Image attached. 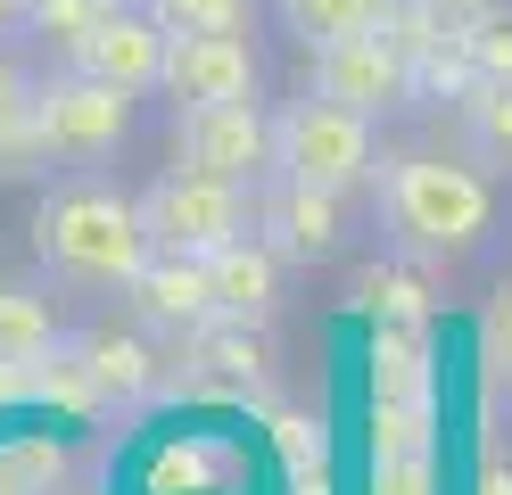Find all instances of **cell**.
<instances>
[{
	"mask_svg": "<svg viewBox=\"0 0 512 495\" xmlns=\"http://www.w3.org/2000/svg\"><path fill=\"white\" fill-rule=\"evenodd\" d=\"M100 9H108V0H17V25L67 50V42H75V33H83L91 17H100Z\"/></svg>",
	"mask_w": 512,
	"mask_h": 495,
	"instance_id": "d6986e66",
	"label": "cell"
},
{
	"mask_svg": "<svg viewBox=\"0 0 512 495\" xmlns=\"http://www.w3.org/2000/svg\"><path fill=\"white\" fill-rule=\"evenodd\" d=\"M273 174L281 182H314V190H364L380 182V141H372V116L347 108V99L323 91H298L290 108L273 116Z\"/></svg>",
	"mask_w": 512,
	"mask_h": 495,
	"instance_id": "3957f363",
	"label": "cell"
},
{
	"mask_svg": "<svg viewBox=\"0 0 512 495\" xmlns=\"http://www.w3.org/2000/svg\"><path fill=\"white\" fill-rule=\"evenodd\" d=\"M471 495H512V471H488V479H479Z\"/></svg>",
	"mask_w": 512,
	"mask_h": 495,
	"instance_id": "484cf974",
	"label": "cell"
},
{
	"mask_svg": "<svg viewBox=\"0 0 512 495\" xmlns=\"http://www.w3.org/2000/svg\"><path fill=\"white\" fill-rule=\"evenodd\" d=\"M166 33H240L248 25V0H149Z\"/></svg>",
	"mask_w": 512,
	"mask_h": 495,
	"instance_id": "ac0fdd59",
	"label": "cell"
},
{
	"mask_svg": "<svg viewBox=\"0 0 512 495\" xmlns=\"http://www.w3.org/2000/svg\"><path fill=\"white\" fill-rule=\"evenodd\" d=\"M58 347V322L34 289H0V355H17V363H42Z\"/></svg>",
	"mask_w": 512,
	"mask_h": 495,
	"instance_id": "2e32d148",
	"label": "cell"
},
{
	"mask_svg": "<svg viewBox=\"0 0 512 495\" xmlns=\"http://www.w3.org/2000/svg\"><path fill=\"white\" fill-rule=\"evenodd\" d=\"M199 339H207L199 355L215 363V372H232V380H256V372H265V347H256V339H248V322H240V330H215V322H207V330H199Z\"/></svg>",
	"mask_w": 512,
	"mask_h": 495,
	"instance_id": "603a6c76",
	"label": "cell"
},
{
	"mask_svg": "<svg viewBox=\"0 0 512 495\" xmlns=\"http://www.w3.org/2000/svg\"><path fill=\"white\" fill-rule=\"evenodd\" d=\"M166 50H174V33L157 25L149 0H108V9L67 42V66H83V75H100V83H124V91H157L166 83Z\"/></svg>",
	"mask_w": 512,
	"mask_h": 495,
	"instance_id": "52a82bcc",
	"label": "cell"
},
{
	"mask_svg": "<svg viewBox=\"0 0 512 495\" xmlns=\"http://www.w3.org/2000/svg\"><path fill=\"white\" fill-rule=\"evenodd\" d=\"M479 355H488V380L512 388V281L488 297V314H479Z\"/></svg>",
	"mask_w": 512,
	"mask_h": 495,
	"instance_id": "7402d4cb",
	"label": "cell"
},
{
	"mask_svg": "<svg viewBox=\"0 0 512 495\" xmlns=\"http://www.w3.org/2000/svg\"><path fill=\"white\" fill-rule=\"evenodd\" d=\"M133 99L124 83H100L83 66H58V75L34 83V157H58V165H100L124 149L133 132Z\"/></svg>",
	"mask_w": 512,
	"mask_h": 495,
	"instance_id": "277c9868",
	"label": "cell"
},
{
	"mask_svg": "<svg viewBox=\"0 0 512 495\" xmlns=\"http://www.w3.org/2000/svg\"><path fill=\"white\" fill-rule=\"evenodd\" d=\"M463 58L479 66L488 83H512V17H463Z\"/></svg>",
	"mask_w": 512,
	"mask_h": 495,
	"instance_id": "ffe728a7",
	"label": "cell"
},
{
	"mask_svg": "<svg viewBox=\"0 0 512 495\" xmlns=\"http://www.w3.org/2000/svg\"><path fill=\"white\" fill-rule=\"evenodd\" d=\"M174 165H199L223 182H265L273 174V116L265 99H215V108H174Z\"/></svg>",
	"mask_w": 512,
	"mask_h": 495,
	"instance_id": "8992f818",
	"label": "cell"
},
{
	"mask_svg": "<svg viewBox=\"0 0 512 495\" xmlns=\"http://www.w3.org/2000/svg\"><path fill=\"white\" fill-rule=\"evenodd\" d=\"M207 264H215V322H265L281 306V264H290V256H281L273 240L248 231V240L215 248Z\"/></svg>",
	"mask_w": 512,
	"mask_h": 495,
	"instance_id": "7c38bea8",
	"label": "cell"
},
{
	"mask_svg": "<svg viewBox=\"0 0 512 495\" xmlns=\"http://www.w3.org/2000/svg\"><path fill=\"white\" fill-rule=\"evenodd\" d=\"M438 9H446V17H455V25H463V17H488V9H496V0H438Z\"/></svg>",
	"mask_w": 512,
	"mask_h": 495,
	"instance_id": "d4e9b609",
	"label": "cell"
},
{
	"mask_svg": "<svg viewBox=\"0 0 512 495\" xmlns=\"http://www.w3.org/2000/svg\"><path fill=\"white\" fill-rule=\"evenodd\" d=\"M124 297H133L141 322H157V330H207V322H215V264H207V256L157 248Z\"/></svg>",
	"mask_w": 512,
	"mask_h": 495,
	"instance_id": "8fae6325",
	"label": "cell"
},
{
	"mask_svg": "<svg viewBox=\"0 0 512 495\" xmlns=\"http://www.w3.org/2000/svg\"><path fill=\"white\" fill-rule=\"evenodd\" d=\"M455 124H463V141L479 165H504L512 174V83H488L479 75L463 99H455Z\"/></svg>",
	"mask_w": 512,
	"mask_h": 495,
	"instance_id": "9a60e30c",
	"label": "cell"
},
{
	"mask_svg": "<svg viewBox=\"0 0 512 495\" xmlns=\"http://www.w3.org/2000/svg\"><path fill=\"white\" fill-rule=\"evenodd\" d=\"M75 355H83V372H91V388H100L108 405H141V396L157 388V355H149V339H141V330L91 322L83 339H75Z\"/></svg>",
	"mask_w": 512,
	"mask_h": 495,
	"instance_id": "4fadbf2b",
	"label": "cell"
},
{
	"mask_svg": "<svg viewBox=\"0 0 512 495\" xmlns=\"http://www.w3.org/2000/svg\"><path fill=\"white\" fill-rule=\"evenodd\" d=\"M256 240H273L290 264H314V256H339L347 248V207L339 190H314V182H265L256 190Z\"/></svg>",
	"mask_w": 512,
	"mask_h": 495,
	"instance_id": "30bf717a",
	"label": "cell"
},
{
	"mask_svg": "<svg viewBox=\"0 0 512 495\" xmlns=\"http://www.w3.org/2000/svg\"><path fill=\"white\" fill-rule=\"evenodd\" d=\"M306 91L323 99H347L364 116H389V108H413V58L389 42V33H356V42H331V50H306Z\"/></svg>",
	"mask_w": 512,
	"mask_h": 495,
	"instance_id": "ba28073f",
	"label": "cell"
},
{
	"mask_svg": "<svg viewBox=\"0 0 512 495\" xmlns=\"http://www.w3.org/2000/svg\"><path fill=\"white\" fill-rule=\"evenodd\" d=\"M372 495H438L430 446H413V454H372Z\"/></svg>",
	"mask_w": 512,
	"mask_h": 495,
	"instance_id": "44dd1931",
	"label": "cell"
},
{
	"mask_svg": "<svg viewBox=\"0 0 512 495\" xmlns=\"http://www.w3.org/2000/svg\"><path fill=\"white\" fill-rule=\"evenodd\" d=\"M141 223L157 248L174 256H215L256 231V190L248 182H223V174H199V165H174L141 190Z\"/></svg>",
	"mask_w": 512,
	"mask_h": 495,
	"instance_id": "5b68a950",
	"label": "cell"
},
{
	"mask_svg": "<svg viewBox=\"0 0 512 495\" xmlns=\"http://www.w3.org/2000/svg\"><path fill=\"white\" fill-rule=\"evenodd\" d=\"M34 149V75L0 50V157H25Z\"/></svg>",
	"mask_w": 512,
	"mask_h": 495,
	"instance_id": "e0dca14e",
	"label": "cell"
},
{
	"mask_svg": "<svg viewBox=\"0 0 512 495\" xmlns=\"http://www.w3.org/2000/svg\"><path fill=\"white\" fill-rule=\"evenodd\" d=\"M17 396H34V363L0 355V405H17Z\"/></svg>",
	"mask_w": 512,
	"mask_h": 495,
	"instance_id": "cb8c5ba5",
	"label": "cell"
},
{
	"mask_svg": "<svg viewBox=\"0 0 512 495\" xmlns=\"http://www.w3.org/2000/svg\"><path fill=\"white\" fill-rule=\"evenodd\" d=\"M273 9L298 50H331V42H356V33H389L397 0H273Z\"/></svg>",
	"mask_w": 512,
	"mask_h": 495,
	"instance_id": "5bb4252c",
	"label": "cell"
},
{
	"mask_svg": "<svg viewBox=\"0 0 512 495\" xmlns=\"http://www.w3.org/2000/svg\"><path fill=\"white\" fill-rule=\"evenodd\" d=\"M380 223L405 256H430V264H455L479 256L496 231V198L471 165H446L430 149H405V157H380Z\"/></svg>",
	"mask_w": 512,
	"mask_h": 495,
	"instance_id": "7a4b0ae2",
	"label": "cell"
},
{
	"mask_svg": "<svg viewBox=\"0 0 512 495\" xmlns=\"http://www.w3.org/2000/svg\"><path fill=\"white\" fill-rule=\"evenodd\" d=\"M174 108H215V99H256L265 91V66H256L248 33H174L166 50V83Z\"/></svg>",
	"mask_w": 512,
	"mask_h": 495,
	"instance_id": "9c48e42d",
	"label": "cell"
},
{
	"mask_svg": "<svg viewBox=\"0 0 512 495\" xmlns=\"http://www.w3.org/2000/svg\"><path fill=\"white\" fill-rule=\"evenodd\" d=\"M9 25H17V0H0V33H9Z\"/></svg>",
	"mask_w": 512,
	"mask_h": 495,
	"instance_id": "4316f807",
	"label": "cell"
},
{
	"mask_svg": "<svg viewBox=\"0 0 512 495\" xmlns=\"http://www.w3.org/2000/svg\"><path fill=\"white\" fill-rule=\"evenodd\" d=\"M34 256L58 289H133L141 264L157 256V240L141 223V198L75 174L34 207Z\"/></svg>",
	"mask_w": 512,
	"mask_h": 495,
	"instance_id": "6da1fadb",
	"label": "cell"
}]
</instances>
